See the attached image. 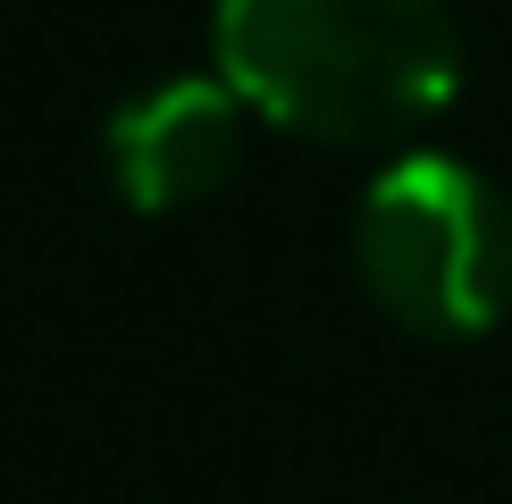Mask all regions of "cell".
I'll list each match as a JSON object with an SVG mask.
<instances>
[{"instance_id": "1", "label": "cell", "mask_w": 512, "mask_h": 504, "mask_svg": "<svg viewBox=\"0 0 512 504\" xmlns=\"http://www.w3.org/2000/svg\"><path fill=\"white\" fill-rule=\"evenodd\" d=\"M210 42L252 118L336 152L412 143L462 93L445 0H219Z\"/></svg>"}, {"instance_id": "2", "label": "cell", "mask_w": 512, "mask_h": 504, "mask_svg": "<svg viewBox=\"0 0 512 504\" xmlns=\"http://www.w3.org/2000/svg\"><path fill=\"white\" fill-rule=\"evenodd\" d=\"M353 261L403 336H487L512 311V202L454 152H403L361 194Z\"/></svg>"}, {"instance_id": "3", "label": "cell", "mask_w": 512, "mask_h": 504, "mask_svg": "<svg viewBox=\"0 0 512 504\" xmlns=\"http://www.w3.org/2000/svg\"><path fill=\"white\" fill-rule=\"evenodd\" d=\"M110 177L135 210H194L210 202L244 160V101L227 76H168L152 93H135L110 118Z\"/></svg>"}]
</instances>
